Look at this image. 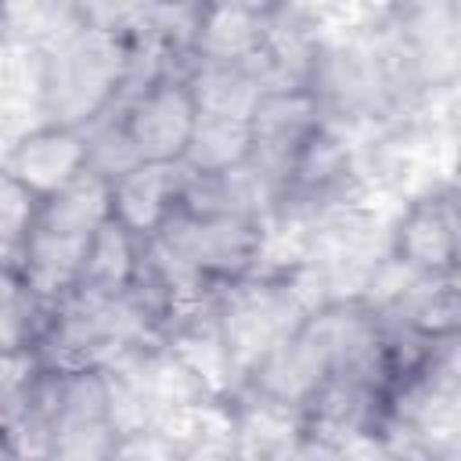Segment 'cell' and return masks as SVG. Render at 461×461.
<instances>
[{"instance_id": "1", "label": "cell", "mask_w": 461, "mask_h": 461, "mask_svg": "<svg viewBox=\"0 0 461 461\" xmlns=\"http://www.w3.org/2000/svg\"><path fill=\"white\" fill-rule=\"evenodd\" d=\"M108 216V180L94 169H86L76 184L40 202L14 263L47 306L76 292L90 241Z\"/></svg>"}, {"instance_id": "2", "label": "cell", "mask_w": 461, "mask_h": 461, "mask_svg": "<svg viewBox=\"0 0 461 461\" xmlns=\"http://www.w3.org/2000/svg\"><path fill=\"white\" fill-rule=\"evenodd\" d=\"M126 72V50L112 29H86L68 36L47 61L43 108L54 126L90 122L119 90Z\"/></svg>"}, {"instance_id": "3", "label": "cell", "mask_w": 461, "mask_h": 461, "mask_svg": "<svg viewBox=\"0 0 461 461\" xmlns=\"http://www.w3.org/2000/svg\"><path fill=\"white\" fill-rule=\"evenodd\" d=\"M194 122L198 101L191 94V83L158 72L122 104L112 133L119 137L133 166H184Z\"/></svg>"}, {"instance_id": "4", "label": "cell", "mask_w": 461, "mask_h": 461, "mask_svg": "<svg viewBox=\"0 0 461 461\" xmlns=\"http://www.w3.org/2000/svg\"><path fill=\"white\" fill-rule=\"evenodd\" d=\"M4 166L43 202V198L65 191L68 184H76L90 169V144L79 130L47 122V126L25 133L11 148Z\"/></svg>"}, {"instance_id": "5", "label": "cell", "mask_w": 461, "mask_h": 461, "mask_svg": "<svg viewBox=\"0 0 461 461\" xmlns=\"http://www.w3.org/2000/svg\"><path fill=\"white\" fill-rule=\"evenodd\" d=\"M184 166H133L108 180L112 220L126 227L133 238L148 241L180 205L184 194Z\"/></svg>"}, {"instance_id": "6", "label": "cell", "mask_w": 461, "mask_h": 461, "mask_svg": "<svg viewBox=\"0 0 461 461\" xmlns=\"http://www.w3.org/2000/svg\"><path fill=\"white\" fill-rule=\"evenodd\" d=\"M396 256L421 277H450L457 263V212L450 194H429L407 209L396 230Z\"/></svg>"}, {"instance_id": "7", "label": "cell", "mask_w": 461, "mask_h": 461, "mask_svg": "<svg viewBox=\"0 0 461 461\" xmlns=\"http://www.w3.org/2000/svg\"><path fill=\"white\" fill-rule=\"evenodd\" d=\"M47 310L18 263H0V357H29L50 328Z\"/></svg>"}, {"instance_id": "8", "label": "cell", "mask_w": 461, "mask_h": 461, "mask_svg": "<svg viewBox=\"0 0 461 461\" xmlns=\"http://www.w3.org/2000/svg\"><path fill=\"white\" fill-rule=\"evenodd\" d=\"M263 47V22L252 7H205L194 25V50L202 61H256Z\"/></svg>"}, {"instance_id": "9", "label": "cell", "mask_w": 461, "mask_h": 461, "mask_svg": "<svg viewBox=\"0 0 461 461\" xmlns=\"http://www.w3.org/2000/svg\"><path fill=\"white\" fill-rule=\"evenodd\" d=\"M245 162H249V119L198 112L194 137L184 155V169L191 176H212L238 169Z\"/></svg>"}, {"instance_id": "10", "label": "cell", "mask_w": 461, "mask_h": 461, "mask_svg": "<svg viewBox=\"0 0 461 461\" xmlns=\"http://www.w3.org/2000/svg\"><path fill=\"white\" fill-rule=\"evenodd\" d=\"M40 198L0 162V245L22 249L32 220H36Z\"/></svg>"}, {"instance_id": "11", "label": "cell", "mask_w": 461, "mask_h": 461, "mask_svg": "<svg viewBox=\"0 0 461 461\" xmlns=\"http://www.w3.org/2000/svg\"><path fill=\"white\" fill-rule=\"evenodd\" d=\"M267 461H349V454L331 439V436H321V432H303V436H288L281 439Z\"/></svg>"}, {"instance_id": "12", "label": "cell", "mask_w": 461, "mask_h": 461, "mask_svg": "<svg viewBox=\"0 0 461 461\" xmlns=\"http://www.w3.org/2000/svg\"><path fill=\"white\" fill-rule=\"evenodd\" d=\"M4 18H7V14H4V11H0V29H4Z\"/></svg>"}]
</instances>
